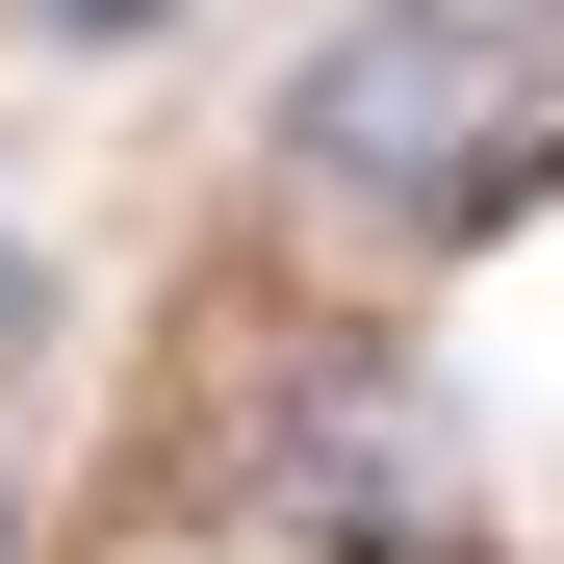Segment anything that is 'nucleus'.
Masks as SVG:
<instances>
[{
  "label": "nucleus",
  "mask_w": 564,
  "mask_h": 564,
  "mask_svg": "<svg viewBox=\"0 0 564 564\" xmlns=\"http://www.w3.org/2000/svg\"><path fill=\"white\" fill-rule=\"evenodd\" d=\"M282 154L386 231H488L564 180V0H359L282 77Z\"/></svg>",
  "instance_id": "obj_1"
},
{
  "label": "nucleus",
  "mask_w": 564,
  "mask_h": 564,
  "mask_svg": "<svg viewBox=\"0 0 564 564\" xmlns=\"http://www.w3.org/2000/svg\"><path fill=\"white\" fill-rule=\"evenodd\" d=\"M0 334H26V257H0Z\"/></svg>",
  "instance_id": "obj_2"
},
{
  "label": "nucleus",
  "mask_w": 564,
  "mask_h": 564,
  "mask_svg": "<svg viewBox=\"0 0 564 564\" xmlns=\"http://www.w3.org/2000/svg\"><path fill=\"white\" fill-rule=\"evenodd\" d=\"M77 26H129V0H77Z\"/></svg>",
  "instance_id": "obj_3"
}]
</instances>
